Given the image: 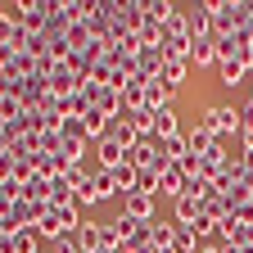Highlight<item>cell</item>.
<instances>
[{
    "label": "cell",
    "instance_id": "obj_1",
    "mask_svg": "<svg viewBox=\"0 0 253 253\" xmlns=\"http://www.w3.org/2000/svg\"><path fill=\"white\" fill-rule=\"evenodd\" d=\"M32 73H41V63L32 59L27 50H18V45H0V77L23 82V77H32Z\"/></svg>",
    "mask_w": 253,
    "mask_h": 253
},
{
    "label": "cell",
    "instance_id": "obj_2",
    "mask_svg": "<svg viewBox=\"0 0 253 253\" xmlns=\"http://www.w3.org/2000/svg\"><path fill=\"white\" fill-rule=\"evenodd\" d=\"M204 122L212 126L217 136H240V131H244V118H240L235 104H208V109H204Z\"/></svg>",
    "mask_w": 253,
    "mask_h": 253
},
{
    "label": "cell",
    "instance_id": "obj_3",
    "mask_svg": "<svg viewBox=\"0 0 253 253\" xmlns=\"http://www.w3.org/2000/svg\"><path fill=\"white\" fill-rule=\"evenodd\" d=\"M113 195H118L113 172H104V168H100V172H90V181L77 190V208H82V204H86V208H90V204H104V199H113Z\"/></svg>",
    "mask_w": 253,
    "mask_h": 253
},
{
    "label": "cell",
    "instance_id": "obj_4",
    "mask_svg": "<svg viewBox=\"0 0 253 253\" xmlns=\"http://www.w3.org/2000/svg\"><path fill=\"white\" fill-rule=\"evenodd\" d=\"M185 27H190V41H204V37H212V0L185 5Z\"/></svg>",
    "mask_w": 253,
    "mask_h": 253
},
{
    "label": "cell",
    "instance_id": "obj_5",
    "mask_svg": "<svg viewBox=\"0 0 253 253\" xmlns=\"http://www.w3.org/2000/svg\"><path fill=\"white\" fill-rule=\"evenodd\" d=\"M217 140H221V136H217L212 126L204 122V113H199V118H195V126L185 131V145H190V154H199V158H204V154H212V149H217Z\"/></svg>",
    "mask_w": 253,
    "mask_h": 253
},
{
    "label": "cell",
    "instance_id": "obj_6",
    "mask_svg": "<svg viewBox=\"0 0 253 253\" xmlns=\"http://www.w3.org/2000/svg\"><path fill=\"white\" fill-rule=\"evenodd\" d=\"M185 185H190V176L181 172V163H168L163 172H158V195H168L172 204H176V199L185 195Z\"/></svg>",
    "mask_w": 253,
    "mask_h": 253
},
{
    "label": "cell",
    "instance_id": "obj_7",
    "mask_svg": "<svg viewBox=\"0 0 253 253\" xmlns=\"http://www.w3.org/2000/svg\"><path fill=\"white\" fill-rule=\"evenodd\" d=\"M100 235H104V221H82L68 240H73L77 253H100Z\"/></svg>",
    "mask_w": 253,
    "mask_h": 253
},
{
    "label": "cell",
    "instance_id": "obj_8",
    "mask_svg": "<svg viewBox=\"0 0 253 253\" xmlns=\"http://www.w3.org/2000/svg\"><path fill=\"white\" fill-rule=\"evenodd\" d=\"M163 63H168V50L163 45H140V54H136V73L140 77H158Z\"/></svg>",
    "mask_w": 253,
    "mask_h": 253
},
{
    "label": "cell",
    "instance_id": "obj_9",
    "mask_svg": "<svg viewBox=\"0 0 253 253\" xmlns=\"http://www.w3.org/2000/svg\"><path fill=\"white\" fill-rule=\"evenodd\" d=\"M244 77H253V73L244 68V54H235V59H217V82L226 86V90H235Z\"/></svg>",
    "mask_w": 253,
    "mask_h": 253
},
{
    "label": "cell",
    "instance_id": "obj_10",
    "mask_svg": "<svg viewBox=\"0 0 253 253\" xmlns=\"http://www.w3.org/2000/svg\"><path fill=\"white\" fill-rule=\"evenodd\" d=\"M122 212L136 217V221H154V195H140V190L122 195Z\"/></svg>",
    "mask_w": 253,
    "mask_h": 253
},
{
    "label": "cell",
    "instance_id": "obj_11",
    "mask_svg": "<svg viewBox=\"0 0 253 253\" xmlns=\"http://www.w3.org/2000/svg\"><path fill=\"white\" fill-rule=\"evenodd\" d=\"M190 68H217V41L212 37L190 41Z\"/></svg>",
    "mask_w": 253,
    "mask_h": 253
},
{
    "label": "cell",
    "instance_id": "obj_12",
    "mask_svg": "<svg viewBox=\"0 0 253 253\" xmlns=\"http://www.w3.org/2000/svg\"><path fill=\"white\" fill-rule=\"evenodd\" d=\"M172 95H176V90H172L168 82L154 77V82L145 86V109H154V113H158V109H172Z\"/></svg>",
    "mask_w": 253,
    "mask_h": 253
},
{
    "label": "cell",
    "instance_id": "obj_13",
    "mask_svg": "<svg viewBox=\"0 0 253 253\" xmlns=\"http://www.w3.org/2000/svg\"><path fill=\"white\" fill-rule=\"evenodd\" d=\"M185 77H190V59H168V63H163V73H158V82H168L172 90H181Z\"/></svg>",
    "mask_w": 253,
    "mask_h": 253
},
{
    "label": "cell",
    "instance_id": "obj_14",
    "mask_svg": "<svg viewBox=\"0 0 253 253\" xmlns=\"http://www.w3.org/2000/svg\"><path fill=\"white\" fill-rule=\"evenodd\" d=\"M77 204V190L68 185V176H50V208H68Z\"/></svg>",
    "mask_w": 253,
    "mask_h": 253
},
{
    "label": "cell",
    "instance_id": "obj_15",
    "mask_svg": "<svg viewBox=\"0 0 253 253\" xmlns=\"http://www.w3.org/2000/svg\"><path fill=\"white\" fill-rule=\"evenodd\" d=\"M154 118H158V113H154V109H145V104L126 113V122L136 126V136H140V140H154Z\"/></svg>",
    "mask_w": 253,
    "mask_h": 253
},
{
    "label": "cell",
    "instance_id": "obj_16",
    "mask_svg": "<svg viewBox=\"0 0 253 253\" xmlns=\"http://www.w3.org/2000/svg\"><path fill=\"white\" fill-rule=\"evenodd\" d=\"M168 136H181L176 109H158V118H154V140H168Z\"/></svg>",
    "mask_w": 253,
    "mask_h": 253
},
{
    "label": "cell",
    "instance_id": "obj_17",
    "mask_svg": "<svg viewBox=\"0 0 253 253\" xmlns=\"http://www.w3.org/2000/svg\"><path fill=\"white\" fill-rule=\"evenodd\" d=\"M109 136H113V140H118V145H122L126 154H131V149L140 145V136H136V126H131V122H126V118H118V122H109Z\"/></svg>",
    "mask_w": 253,
    "mask_h": 253
},
{
    "label": "cell",
    "instance_id": "obj_18",
    "mask_svg": "<svg viewBox=\"0 0 253 253\" xmlns=\"http://www.w3.org/2000/svg\"><path fill=\"white\" fill-rule=\"evenodd\" d=\"M199 212H204V199H195V195H181V199H176V217H172V221H176V226H190V221H195Z\"/></svg>",
    "mask_w": 253,
    "mask_h": 253
},
{
    "label": "cell",
    "instance_id": "obj_19",
    "mask_svg": "<svg viewBox=\"0 0 253 253\" xmlns=\"http://www.w3.org/2000/svg\"><path fill=\"white\" fill-rule=\"evenodd\" d=\"M109 226H113V235H118V244H131V240H136V231L145 226V221H136V217H126V212H118V217L109 221Z\"/></svg>",
    "mask_w": 253,
    "mask_h": 253
},
{
    "label": "cell",
    "instance_id": "obj_20",
    "mask_svg": "<svg viewBox=\"0 0 253 253\" xmlns=\"http://www.w3.org/2000/svg\"><path fill=\"white\" fill-rule=\"evenodd\" d=\"M149 226H154V249H172V240H176V221H168V217H154Z\"/></svg>",
    "mask_w": 253,
    "mask_h": 253
},
{
    "label": "cell",
    "instance_id": "obj_21",
    "mask_svg": "<svg viewBox=\"0 0 253 253\" xmlns=\"http://www.w3.org/2000/svg\"><path fill=\"white\" fill-rule=\"evenodd\" d=\"M23 199H32V204H50V176H32L27 185H23Z\"/></svg>",
    "mask_w": 253,
    "mask_h": 253
},
{
    "label": "cell",
    "instance_id": "obj_22",
    "mask_svg": "<svg viewBox=\"0 0 253 253\" xmlns=\"http://www.w3.org/2000/svg\"><path fill=\"white\" fill-rule=\"evenodd\" d=\"M136 181H140V168H131V163L113 168V185H118V195H131V190H136Z\"/></svg>",
    "mask_w": 253,
    "mask_h": 253
},
{
    "label": "cell",
    "instance_id": "obj_23",
    "mask_svg": "<svg viewBox=\"0 0 253 253\" xmlns=\"http://www.w3.org/2000/svg\"><path fill=\"white\" fill-rule=\"evenodd\" d=\"M244 163H249V158H244V149L226 154V158H221V176H226V181H244Z\"/></svg>",
    "mask_w": 253,
    "mask_h": 253
},
{
    "label": "cell",
    "instance_id": "obj_24",
    "mask_svg": "<svg viewBox=\"0 0 253 253\" xmlns=\"http://www.w3.org/2000/svg\"><path fill=\"white\" fill-rule=\"evenodd\" d=\"M190 231H195V235H199V240H204V244H208V240H212V235H217V217H212V212H208V208H204V212H199V217H195V221H190Z\"/></svg>",
    "mask_w": 253,
    "mask_h": 253
},
{
    "label": "cell",
    "instance_id": "obj_25",
    "mask_svg": "<svg viewBox=\"0 0 253 253\" xmlns=\"http://www.w3.org/2000/svg\"><path fill=\"white\" fill-rule=\"evenodd\" d=\"M14 253H41V235L37 231H18L14 235Z\"/></svg>",
    "mask_w": 253,
    "mask_h": 253
},
{
    "label": "cell",
    "instance_id": "obj_26",
    "mask_svg": "<svg viewBox=\"0 0 253 253\" xmlns=\"http://www.w3.org/2000/svg\"><path fill=\"white\" fill-rule=\"evenodd\" d=\"M14 37H18V23L0 9V45H14Z\"/></svg>",
    "mask_w": 253,
    "mask_h": 253
},
{
    "label": "cell",
    "instance_id": "obj_27",
    "mask_svg": "<svg viewBox=\"0 0 253 253\" xmlns=\"http://www.w3.org/2000/svg\"><path fill=\"white\" fill-rule=\"evenodd\" d=\"M9 176H14V154L0 149V181H9Z\"/></svg>",
    "mask_w": 253,
    "mask_h": 253
},
{
    "label": "cell",
    "instance_id": "obj_28",
    "mask_svg": "<svg viewBox=\"0 0 253 253\" xmlns=\"http://www.w3.org/2000/svg\"><path fill=\"white\" fill-rule=\"evenodd\" d=\"M235 37H240V45H253V18H249V23L235 32Z\"/></svg>",
    "mask_w": 253,
    "mask_h": 253
},
{
    "label": "cell",
    "instance_id": "obj_29",
    "mask_svg": "<svg viewBox=\"0 0 253 253\" xmlns=\"http://www.w3.org/2000/svg\"><path fill=\"white\" fill-rule=\"evenodd\" d=\"M240 118H244V126H253V100H249V104L240 109Z\"/></svg>",
    "mask_w": 253,
    "mask_h": 253
},
{
    "label": "cell",
    "instance_id": "obj_30",
    "mask_svg": "<svg viewBox=\"0 0 253 253\" xmlns=\"http://www.w3.org/2000/svg\"><path fill=\"white\" fill-rule=\"evenodd\" d=\"M0 253H14V235H0Z\"/></svg>",
    "mask_w": 253,
    "mask_h": 253
},
{
    "label": "cell",
    "instance_id": "obj_31",
    "mask_svg": "<svg viewBox=\"0 0 253 253\" xmlns=\"http://www.w3.org/2000/svg\"><path fill=\"white\" fill-rule=\"evenodd\" d=\"M244 68L253 73V45H244Z\"/></svg>",
    "mask_w": 253,
    "mask_h": 253
},
{
    "label": "cell",
    "instance_id": "obj_32",
    "mask_svg": "<svg viewBox=\"0 0 253 253\" xmlns=\"http://www.w3.org/2000/svg\"><path fill=\"white\" fill-rule=\"evenodd\" d=\"M199 253H231V249H221V244H204Z\"/></svg>",
    "mask_w": 253,
    "mask_h": 253
}]
</instances>
